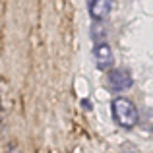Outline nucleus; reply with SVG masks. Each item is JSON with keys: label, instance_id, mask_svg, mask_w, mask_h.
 Wrapping results in <instances>:
<instances>
[{"label": "nucleus", "instance_id": "obj_3", "mask_svg": "<svg viewBox=\"0 0 153 153\" xmlns=\"http://www.w3.org/2000/svg\"><path fill=\"white\" fill-rule=\"evenodd\" d=\"M107 85L111 91H124L132 85V76L128 70H112L107 78Z\"/></svg>", "mask_w": 153, "mask_h": 153}, {"label": "nucleus", "instance_id": "obj_2", "mask_svg": "<svg viewBox=\"0 0 153 153\" xmlns=\"http://www.w3.org/2000/svg\"><path fill=\"white\" fill-rule=\"evenodd\" d=\"M93 60H95V66H97V70H108V68L112 66V62H114V58H112V51L111 47L107 45V43H97L93 49Z\"/></svg>", "mask_w": 153, "mask_h": 153}, {"label": "nucleus", "instance_id": "obj_1", "mask_svg": "<svg viewBox=\"0 0 153 153\" xmlns=\"http://www.w3.org/2000/svg\"><path fill=\"white\" fill-rule=\"evenodd\" d=\"M111 107H112V118H114V122L118 126L130 130V128H134L138 124V120H140L138 108H136V105L130 99L116 97V99H112Z\"/></svg>", "mask_w": 153, "mask_h": 153}, {"label": "nucleus", "instance_id": "obj_5", "mask_svg": "<svg viewBox=\"0 0 153 153\" xmlns=\"http://www.w3.org/2000/svg\"><path fill=\"white\" fill-rule=\"evenodd\" d=\"M10 153H22V151H19V147H12Z\"/></svg>", "mask_w": 153, "mask_h": 153}, {"label": "nucleus", "instance_id": "obj_4", "mask_svg": "<svg viewBox=\"0 0 153 153\" xmlns=\"http://www.w3.org/2000/svg\"><path fill=\"white\" fill-rule=\"evenodd\" d=\"M112 10V0H87V12L93 19H105Z\"/></svg>", "mask_w": 153, "mask_h": 153}]
</instances>
